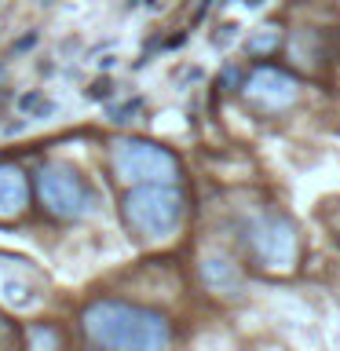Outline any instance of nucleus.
I'll return each mask as SVG.
<instances>
[{
  "mask_svg": "<svg viewBox=\"0 0 340 351\" xmlns=\"http://www.w3.org/2000/svg\"><path fill=\"white\" fill-rule=\"evenodd\" d=\"M197 274H202V285L208 293L223 296V300H238L241 289H245V278H241V267L230 256H219V252H208L197 263Z\"/></svg>",
  "mask_w": 340,
  "mask_h": 351,
  "instance_id": "6e6552de",
  "label": "nucleus"
},
{
  "mask_svg": "<svg viewBox=\"0 0 340 351\" xmlns=\"http://www.w3.org/2000/svg\"><path fill=\"white\" fill-rule=\"evenodd\" d=\"M81 337L88 351H172L169 315L121 296H95L81 307Z\"/></svg>",
  "mask_w": 340,
  "mask_h": 351,
  "instance_id": "f257e3e1",
  "label": "nucleus"
},
{
  "mask_svg": "<svg viewBox=\"0 0 340 351\" xmlns=\"http://www.w3.org/2000/svg\"><path fill=\"white\" fill-rule=\"evenodd\" d=\"M241 92L252 106L260 110V114H282V110H289L296 99H300V81L282 70V66H256L252 73H245V81H241Z\"/></svg>",
  "mask_w": 340,
  "mask_h": 351,
  "instance_id": "423d86ee",
  "label": "nucleus"
},
{
  "mask_svg": "<svg viewBox=\"0 0 340 351\" xmlns=\"http://www.w3.org/2000/svg\"><path fill=\"white\" fill-rule=\"evenodd\" d=\"M33 205V176L19 161H0V223H19Z\"/></svg>",
  "mask_w": 340,
  "mask_h": 351,
  "instance_id": "0eeeda50",
  "label": "nucleus"
},
{
  "mask_svg": "<svg viewBox=\"0 0 340 351\" xmlns=\"http://www.w3.org/2000/svg\"><path fill=\"white\" fill-rule=\"evenodd\" d=\"M66 333L55 322H29L26 326V351H62Z\"/></svg>",
  "mask_w": 340,
  "mask_h": 351,
  "instance_id": "1a4fd4ad",
  "label": "nucleus"
},
{
  "mask_svg": "<svg viewBox=\"0 0 340 351\" xmlns=\"http://www.w3.org/2000/svg\"><path fill=\"white\" fill-rule=\"evenodd\" d=\"M241 245L263 271H293L300 260V234L285 213H256L241 223Z\"/></svg>",
  "mask_w": 340,
  "mask_h": 351,
  "instance_id": "39448f33",
  "label": "nucleus"
},
{
  "mask_svg": "<svg viewBox=\"0 0 340 351\" xmlns=\"http://www.w3.org/2000/svg\"><path fill=\"white\" fill-rule=\"evenodd\" d=\"M186 216V197L175 183H147V186H128L121 194V223L128 227L132 238L147 241H169L183 227Z\"/></svg>",
  "mask_w": 340,
  "mask_h": 351,
  "instance_id": "f03ea898",
  "label": "nucleus"
},
{
  "mask_svg": "<svg viewBox=\"0 0 340 351\" xmlns=\"http://www.w3.org/2000/svg\"><path fill=\"white\" fill-rule=\"evenodd\" d=\"M230 37H234V26H223V33H216V44H227Z\"/></svg>",
  "mask_w": 340,
  "mask_h": 351,
  "instance_id": "ddd939ff",
  "label": "nucleus"
},
{
  "mask_svg": "<svg viewBox=\"0 0 340 351\" xmlns=\"http://www.w3.org/2000/svg\"><path fill=\"white\" fill-rule=\"evenodd\" d=\"M278 48H282V26H274V22L260 26V29L245 40V51L256 55V59H267V55H274Z\"/></svg>",
  "mask_w": 340,
  "mask_h": 351,
  "instance_id": "9d476101",
  "label": "nucleus"
},
{
  "mask_svg": "<svg viewBox=\"0 0 340 351\" xmlns=\"http://www.w3.org/2000/svg\"><path fill=\"white\" fill-rule=\"evenodd\" d=\"M110 169H114V180H121L125 186H147V183H180L183 165L161 143L143 136H121L110 147Z\"/></svg>",
  "mask_w": 340,
  "mask_h": 351,
  "instance_id": "20e7f679",
  "label": "nucleus"
},
{
  "mask_svg": "<svg viewBox=\"0 0 340 351\" xmlns=\"http://www.w3.org/2000/svg\"><path fill=\"white\" fill-rule=\"evenodd\" d=\"M0 81H4V66H0Z\"/></svg>",
  "mask_w": 340,
  "mask_h": 351,
  "instance_id": "4468645a",
  "label": "nucleus"
},
{
  "mask_svg": "<svg viewBox=\"0 0 340 351\" xmlns=\"http://www.w3.org/2000/svg\"><path fill=\"white\" fill-rule=\"evenodd\" d=\"M0 351H26V329L0 311Z\"/></svg>",
  "mask_w": 340,
  "mask_h": 351,
  "instance_id": "9b49d317",
  "label": "nucleus"
},
{
  "mask_svg": "<svg viewBox=\"0 0 340 351\" xmlns=\"http://www.w3.org/2000/svg\"><path fill=\"white\" fill-rule=\"evenodd\" d=\"M19 106L26 110V114H33V117H48V114H51V103H48V99H44L40 92L22 95V99H19Z\"/></svg>",
  "mask_w": 340,
  "mask_h": 351,
  "instance_id": "f8f14e48",
  "label": "nucleus"
},
{
  "mask_svg": "<svg viewBox=\"0 0 340 351\" xmlns=\"http://www.w3.org/2000/svg\"><path fill=\"white\" fill-rule=\"evenodd\" d=\"M33 197L37 205L59 223H77V219L95 213V186L92 180L70 161H44L33 172Z\"/></svg>",
  "mask_w": 340,
  "mask_h": 351,
  "instance_id": "7ed1b4c3",
  "label": "nucleus"
}]
</instances>
